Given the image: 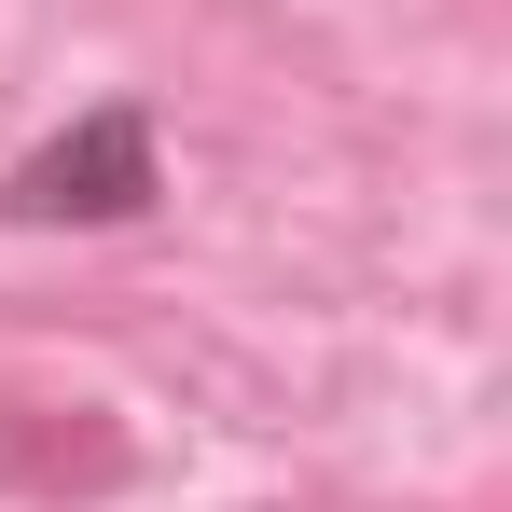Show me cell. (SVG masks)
<instances>
[{"mask_svg": "<svg viewBox=\"0 0 512 512\" xmlns=\"http://www.w3.org/2000/svg\"><path fill=\"white\" fill-rule=\"evenodd\" d=\"M153 194H167L153 111L139 97H97L84 125H56L42 153L0 167V222L14 236H125V222H153Z\"/></svg>", "mask_w": 512, "mask_h": 512, "instance_id": "obj_1", "label": "cell"}]
</instances>
